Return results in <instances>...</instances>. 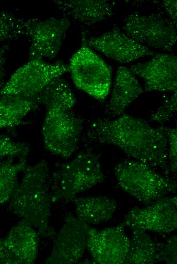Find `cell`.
Segmentation results:
<instances>
[{
	"label": "cell",
	"mask_w": 177,
	"mask_h": 264,
	"mask_svg": "<svg viewBox=\"0 0 177 264\" xmlns=\"http://www.w3.org/2000/svg\"><path fill=\"white\" fill-rule=\"evenodd\" d=\"M166 128L154 127L143 119L123 113L115 119L94 120L87 136L95 142L115 146L136 160L169 177Z\"/></svg>",
	"instance_id": "1"
},
{
	"label": "cell",
	"mask_w": 177,
	"mask_h": 264,
	"mask_svg": "<svg viewBox=\"0 0 177 264\" xmlns=\"http://www.w3.org/2000/svg\"><path fill=\"white\" fill-rule=\"evenodd\" d=\"M23 172L10 199V208L33 226L39 236L54 237L56 233L49 222L51 201L48 192L47 163L42 159L27 165Z\"/></svg>",
	"instance_id": "2"
},
{
	"label": "cell",
	"mask_w": 177,
	"mask_h": 264,
	"mask_svg": "<svg viewBox=\"0 0 177 264\" xmlns=\"http://www.w3.org/2000/svg\"><path fill=\"white\" fill-rule=\"evenodd\" d=\"M114 173L123 190L147 205L176 192L174 179L163 176L138 160L124 159L120 161L114 167Z\"/></svg>",
	"instance_id": "3"
},
{
	"label": "cell",
	"mask_w": 177,
	"mask_h": 264,
	"mask_svg": "<svg viewBox=\"0 0 177 264\" xmlns=\"http://www.w3.org/2000/svg\"><path fill=\"white\" fill-rule=\"evenodd\" d=\"M104 180L97 155L85 151L62 164L53 176L51 202L70 201L81 192L93 188Z\"/></svg>",
	"instance_id": "4"
},
{
	"label": "cell",
	"mask_w": 177,
	"mask_h": 264,
	"mask_svg": "<svg viewBox=\"0 0 177 264\" xmlns=\"http://www.w3.org/2000/svg\"><path fill=\"white\" fill-rule=\"evenodd\" d=\"M42 127L45 148L63 158L76 151L82 129V120L71 111L56 106L46 107Z\"/></svg>",
	"instance_id": "5"
},
{
	"label": "cell",
	"mask_w": 177,
	"mask_h": 264,
	"mask_svg": "<svg viewBox=\"0 0 177 264\" xmlns=\"http://www.w3.org/2000/svg\"><path fill=\"white\" fill-rule=\"evenodd\" d=\"M81 42L70 59L69 71L77 88L103 101L111 85V68L86 45L83 36Z\"/></svg>",
	"instance_id": "6"
},
{
	"label": "cell",
	"mask_w": 177,
	"mask_h": 264,
	"mask_svg": "<svg viewBox=\"0 0 177 264\" xmlns=\"http://www.w3.org/2000/svg\"><path fill=\"white\" fill-rule=\"evenodd\" d=\"M123 29L128 36L150 48L171 51L176 42V25L160 13L125 16Z\"/></svg>",
	"instance_id": "7"
},
{
	"label": "cell",
	"mask_w": 177,
	"mask_h": 264,
	"mask_svg": "<svg viewBox=\"0 0 177 264\" xmlns=\"http://www.w3.org/2000/svg\"><path fill=\"white\" fill-rule=\"evenodd\" d=\"M69 71L68 65L58 61L49 63L32 59L21 66L0 89V93L34 97L48 84Z\"/></svg>",
	"instance_id": "8"
},
{
	"label": "cell",
	"mask_w": 177,
	"mask_h": 264,
	"mask_svg": "<svg viewBox=\"0 0 177 264\" xmlns=\"http://www.w3.org/2000/svg\"><path fill=\"white\" fill-rule=\"evenodd\" d=\"M123 222L98 230L86 226V247L93 262L99 264H126L130 239L124 231Z\"/></svg>",
	"instance_id": "9"
},
{
	"label": "cell",
	"mask_w": 177,
	"mask_h": 264,
	"mask_svg": "<svg viewBox=\"0 0 177 264\" xmlns=\"http://www.w3.org/2000/svg\"><path fill=\"white\" fill-rule=\"evenodd\" d=\"M87 224L72 214H67L62 227L54 236L51 253L44 263H77L86 249Z\"/></svg>",
	"instance_id": "10"
},
{
	"label": "cell",
	"mask_w": 177,
	"mask_h": 264,
	"mask_svg": "<svg viewBox=\"0 0 177 264\" xmlns=\"http://www.w3.org/2000/svg\"><path fill=\"white\" fill-rule=\"evenodd\" d=\"M124 223L161 234L172 232L177 227L176 196L163 197L144 208H133Z\"/></svg>",
	"instance_id": "11"
},
{
	"label": "cell",
	"mask_w": 177,
	"mask_h": 264,
	"mask_svg": "<svg viewBox=\"0 0 177 264\" xmlns=\"http://www.w3.org/2000/svg\"><path fill=\"white\" fill-rule=\"evenodd\" d=\"M70 26V21L67 17H51L43 20L35 18L26 34L31 41L29 59L54 58Z\"/></svg>",
	"instance_id": "12"
},
{
	"label": "cell",
	"mask_w": 177,
	"mask_h": 264,
	"mask_svg": "<svg viewBox=\"0 0 177 264\" xmlns=\"http://www.w3.org/2000/svg\"><path fill=\"white\" fill-rule=\"evenodd\" d=\"M82 36L89 47L121 63H128L157 54L128 36L118 27H114L98 37L87 38L84 34Z\"/></svg>",
	"instance_id": "13"
},
{
	"label": "cell",
	"mask_w": 177,
	"mask_h": 264,
	"mask_svg": "<svg viewBox=\"0 0 177 264\" xmlns=\"http://www.w3.org/2000/svg\"><path fill=\"white\" fill-rule=\"evenodd\" d=\"M129 68L143 80L145 91L176 90L177 58L175 55L157 53L148 61L132 65Z\"/></svg>",
	"instance_id": "14"
},
{
	"label": "cell",
	"mask_w": 177,
	"mask_h": 264,
	"mask_svg": "<svg viewBox=\"0 0 177 264\" xmlns=\"http://www.w3.org/2000/svg\"><path fill=\"white\" fill-rule=\"evenodd\" d=\"M53 3L68 17L88 27L109 19L116 7L114 2L106 0H56Z\"/></svg>",
	"instance_id": "15"
},
{
	"label": "cell",
	"mask_w": 177,
	"mask_h": 264,
	"mask_svg": "<svg viewBox=\"0 0 177 264\" xmlns=\"http://www.w3.org/2000/svg\"><path fill=\"white\" fill-rule=\"evenodd\" d=\"M143 92L142 86L129 68L121 66L116 71L109 101L106 108L109 118L124 113Z\"/></svg>",
	"instance_id": "16"
},
{
	"label": "cell",
	"mask_w": 177,
	"mask_h": 264,
	"mask_svg": "<svg viewBox=\"0 0 177 264\" xmlns=\"http://www.w3.org/2000/svg\"><path fill=\"white\" fill-rule=\"evenodd\" d=\"M39 236L33 226L22 219L11 228L3 239L20 264H31L34 263L37 256Z\"/></svg>",
	"instance_id": "17"
},
{
	"label": "cell",
	"mask_w": 177,
	"mask_h": 264,
	"mask_svg": "<svg viewBox=\"0 0 177 264\" xmlns=\"http://www.w3.org/2000/svg\"><path fill=\"white\" fill-rule=\"evenodd\" d=\"M70 201L74 205L76 217L89 225L109 220L117 207L116 202L106 196H75Z\"/></svg>",
	"instance_id": "18"
},
{
	"label": "cell",
	"mask_w": 177,
	"mask_h": 264,
	"mask_svg": "<svg viewBox=\"0 0 177 264\" xmlns=\"http://www.w3.org/2000/svg\"><path fill=\"white\" fill-rule=\"evenodd\" d=\"M132 231L130 246L126 264H153L161 261L162 244L157 243L144 229L128 226Z\"/></svg>",
	"instance_id": "19"
},
{
	"label": "cell",
	"mask_w": 177,
	"mask_h": 264,
	"mask_svg": "<svg viewBox=\"0 0 177 264\" xmlns=\"http://www.w3.org/2000/svg\"><path fill=\"white\" fill-rule=\"evenodd\" d=\"M39 105L56 106L71 111L76 100L66 81L61 77L55 78L34 97Z\"/></svg>",
	"instance_id": "20"
},
{
	"label": "cell",
	"mask_w": 177,
	"mask_h": 264,
	"mask_svg": "<svg viewBox=\"0 0 177 264\" xmlns=\"http://www.w3.org/2000/svg\"><path fill=\"white\" fill-rule=\"evenodd\" d=\"M39 105L34 97L0 93V119L16 126L22 118Z\"/></svg>",
	"instance_id": "21"
},
{
	"label": "cell",
	"mask_w": 177,
	"mask_h": 264,
	"mask_svg": "<svg viewBox=\"0 0 177 264\" xmlns=\"http://www.w3.org/2000/svg\"><path fill=\"white\" fill-rule=\"evenodd\" d=\"M26 157H19L16 162L13 157H8L0 165V204L10 200L18 183L19 174L27 166Z\"/></svg>",
	"instance_id": "22"
},
{
	"label": "cell",
	"mask_w": 177,
	"mask_h": 264,
	"mask_svg": "<svg viewBox=\"0 0 177 264\" xmlns=\"http://www.w3.org/2000/svg\"><path fill=\"white\" fill-rule=\"evenodd\" d=\"M35 18H24L0 10V43L17 40L26 35Z\"/></svg>",
	"instance_id": "23"
},
{
	"label": "cell",
	"mask_w": 177,
	"mask_h": 264,
	"mask_svg": "<svg viewBox=\"0 0 177 264\" xmlns=\"http://www.w3.org/2000/svg\"><path fill=\"white\" fill-rule=\"evenodd\" d=\"M30 151L26 143L13 140L7 136L0 134V159L5 157L27 156Z\"/></svg>",
	"instance_id": "24"
},
{
	"label": "cell",
	"mask_w": 177,
	"mask_h": 264,
	"mask_svg": "<svg viewBox=\"0 0 177 264\" xmlns=\"http://www.w3.org/2000/svg\"><path fill=\"white\" fill-rule=\"evenodd\" d=\"M177 92L174 91L172 95L167 98L151 116L152 121L163 123L172 118L176 112Z\"/></svg>",
	"instance_id": "25"
},
{
	"label": "cell",
	"mask_w": 177,
	"mask_h": 264,
	"mask_svg": "<svg viewBox=\"0 0 177 264\" xmlns=\"http://www.w3.org/2000/svg\"><path fill=\"white\" fill-rule=\"evenodd\" d=\"M168 157L170 171L175 175L177 170V130L176 128L167 127Z\"/></svg>",
	"instance_id": "26"
},
{
	"label": "cell",
	"mask_w": 177,
	"mask_h": 264,
	"mask_svg": "<svg viewBox=\"0 0 177 264\" xmlns=\"http://www.w3.org/2000/svg\"><path fill=\"white\" fill-rule=\"evenodd\" d=\"M176 242V235H173L170 237L165 244H162L161 261L170 264L177 263Z\"/></svg>",
	"instance_id": "27"
},
{
	"label": "cell",
	"mask_w": 177,
	"mask_h": 264,
	"mask_svg": "<svg viewBox=\"0 0 177 264\" xmlns=\"http://www.w3.org/2000/svg\"><path fill=\"white\" fill-rule=\"evenodd\" d=\"M0 264H20L15 254L5 244L4 239L0 238Z\"/></svg>",
	"instance_id": "28"
},
{
	"label": "cell",
	"mask_w": 177,
	"mask_h": 264,
	"mask_svg": "<svg viewBox=\"0 0 177 264\" xmlns=\"http://www.w3.org/2000/svg\"><path fill=\"white\" fill-rule=\"evenodd\" d=\"M10 46L5 44L0 46V89L5 83V64Z\"/></svg>",
	"instance_id": "29"
},
{
	"label": "cell",
	"mask_w": 177,
	"mask_h": 264,
	"mask_svg": "<svg viewBox=\"0 0 177 264\" xmlns=\"http://www.w3.org/2000/svg\"><path fill=\"white\" fill-rule=\"evenodd\" d=\"M163 7L166 12L168 18L176 25L177 11L176 0H166L162 2Z\"/></svg>",
	"instance_id": "30"
},
{
	"label": "cell",
	"mask_w": 177,
	"mask_h": 264,
	"mask_svg": "<svg viewBox=\"0 0 177 264\" xmlns=\"http://www.w3.org/2000/svg\"><path fill=\"white\" fill-rule=\"evenodd\" d=\"M14 127L13 124L7 121L0 119V129L5 128H10Z\"/></svg>",
	"instance_id": "31"
},
{
	"label": "cell",
	"mask_w": 177,
	"mask_h": 264,
	"mask_svg": "<svg viewBox=\"0 0 177 264\" xmlns=\"http://www.w3.org/2000/svg\"><path fill=\"white\" fill-rule=\"evenodd\" d=\"M2 159H0V165L2 163L3 161H2Z\"/></svg>",
	"instance_id": "32"
}]
</instances>
